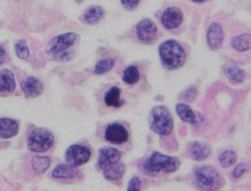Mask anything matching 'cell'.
Instances as JSON below:
<instances>
[{
	"instance_id": "1",
	"label": "cell",
	"mask_w": 251,
	"mask_h": 191,
	"mask_svg": "<svg viewBox=\"0 0 251 191\" xmlns=\"http://www.w3.org/2000/svg\"><path fill=\"white\" fill-rule=\"evenodd\" d=\"M159 56H161L164 68L169 69V70H176V69L183 66L186 59L185 50H184L183 47L173 39H169V41H166L161 44Z\"/></svg>"
},
{
	"instance_id": "2",
	"label": "cell",
	"mask_w": 251,
	"mask_h": 191,
	"mask_svg": "<svg viewBox=\"0 0 251 191\" xmlns=\"http://www.w3.org/2000/svg\"><path fill=\"white\" fill-rule=\"evenodd\" d=\"M180 166V162L178 158L171 156H166L159 152H154L151 154L149 159L145 162V170L150 174V175H156V174L161 173H173Z\"/></svg>"
},
{
	"instance_id": "3",
	"label": "cell",
	"mask_w": 251,
	"mask_h": 191,
	"mask_svg": "<svg viewBox=\"0 0 251 191\" xmlns=\"http://www.w3.org/2000/svg\"><path fill=\"white\" fill-rule=\"evenodd\" d=\"M196 183L202 191H220L223 185L220 171L210 166L200 167L195 171Z\"/></svg>"
},
{
	"instance_id": "4",
	"label": "cell",
	"mask_w": 251,
	"mask_h": 191,
	"mask_svg": "<svg viewBox=\"0 0 251 191\" xmlns=\"http://www.w3.org/2000/svg\"><path fill=\"white\" fill-rule=\"evenodd\" d=\"M151 115L152 131L156 132L159 136H167V135L173 131V118H172L168 108L163 107V105H158V107L153 108Z\"/></svg>"
},
{
	"instance_id": "5",
	"label": "cell",
	"mask_w": 251,
	"mask_h": 191,
	"mask_svg": "<svg viewBox=\"0 0 251 191\" xmlns=\"http://www.w3.org/2000/svg\"><path fill=\"white\" fill-rule=\"evenodd\" d=\"M54 143V136L49 130L47 129H39L33 130L31 132L28 137V148L32 152H36V153H42V152H46L53 146Z\"/></svg>"
},
{
	"instance_id": "6",
	"label": "cell",
	"mask_w": 251,
	"mask_h": 191,
	"mask_svg": "<svg viewBox=\"0 0 251 191\" xmlns=\"http://www.w3.org/2000/svg\"><path fill=\"white\" fill-rule=\"evenodd\" d=\"M66 163L73 167L82 166L91 159V151L82 144H71L65 153Z\"/></svg>"
},
{
	"instance_id": "7",
	"label": "cell",
	"mask_w": 251,
	"mask_h": 191,
	"mask_svg": "<svg viewBox=\"0 0 251 191\" xmlns=\"http://www.w3.org/2000/svg\"><path fill=\"white\" fill-rule=\"evenodd\" d=\"M76 38H77V34L73 33V32H70V33H64L55 37L50 43L49 53L54 54V55H60V54L65 53V51L75 43Z\"/></svg>"
},
{
	"instance_id": "8",
	"label": "cell",
	"mask_w": 251,
	"mask_h": 191,
	"mask_svg": "<svg viewBox=\"0 0 251 191\" xmlns=\"http://www.w3.org/2000/svg\"><path fill=\"white\" fill-rule=\"evenodd\" d=\"M104 137L110 143L122 144L127 141V139H129V132H127L126 127L123 126L122 124L113 122V124L108 125L107 129H105Z\"/></svg>"
},
{
	"instance_id": "9",
	"label": "cell",
	"mask_w": 251,
	"mask_h": 191,
	"mask_svg": "<svg viewBox=\"0 0 251 191\" xmlns=\"http://www.w3.org/2000/svg\"><path fill=\"white\" fill-rule=\"evenodd\" d=\"M120 158H122V154L117 148H114V147H103V148L100 149V153H98L97 167L104 170L108 167L120 162Z\"/></svg>"
},
{
	"instance_id": "10",
	"label": "cell",
	"mask_w": 251,
	"mask_h": 191,
	"mask_svg": "<svg viewBox=\"0 0 251 191\" xmlns=\"http://www.w3.org/2000/svg\"><path fill=\"white\" fill-rule=\"evenodd\" d=\"M136 34L144 43H151L157 34V26L150 19H144L136 26Z\"/></svg>"
},
{
	"instance_id": "11",
	"label": "cell",
	"mask_w": 251,
	"mask_h": 191,
	"mask_svg": "<svg viewBox=\"0 0 251 191\" xmlns=\"http://www.w3.org/2000/svg\"><path fill=\"white\" fill-rule=\"evenodd\" d=\"M161 21L167 29H174L183 22V14L178 7H168L162 14Z\"/></svg>"
},
{
	"instance_id": "12",
	"label": "cell",
	"mask_w": 251,
	"mask_h": 191,
	"mask_svg": "<svg viewBox=\"0 0 251 191\" xmlns=\"http://www.w3.org/2000/svg\"><path fill=\"white\" fill-rule=\"evenodd\" d=\"M21 90L28 97H38L43 92V83L38 78L33 77V76H29L26 80L22 81Z\"/></svg>"
},
{
	"instance_id": "13",
	"label": "cell",
	"mask_w": 251,
	"mask_h": 191,
	"mask_svg": "<svg viewBox=\"0 0 251 191\" xmlns=\"http://www.w3.org/2000/svg\"><path fill=\"white\" fill-rule=\"evenodd\" d=\"M223 28L220 24H212L207 31V43L212 49H218L223 43Z\"/></svg>"
},
{
	"instance_id": "14",
	"label": "cell",
	"mask_w": 251,
	"mask_h": 191,
	"mask_svg": "<svg viewBox=\"0 0 251 191\" xmlns=\"http://www.w3.org/2000/svg\"><path fill=\"white\" fill-rule=\"evenodd\" d=\"M19 132V122L10 118L0 119V137L1 139H11Z\"/></svg>"
},
{
	"instance_id": "15",
	"label": "cell",
	"mask_w": 251,
	"mask_h": 191,
	"mask_svg": "<svg viewBox=\"0 0 251 191\" xmlns=\"http://www.w3.org/2000/svg\"><path fill=\"white\" fill-rule=\"evenodd\" d=\"M15 87H16V82H15L12 71L7 70V69L0 71V92L11 93L14 92Z\"/></svg>"
},
{
	"instance_id": "16",
	"label": "cell",
	"mask_w": 251,
	"mask_h": 191,
	"mask_svg": "<svg viewBox=\"0 0 251 191\" xmlns=\"http://www.w3.org/2000/svg\"><path fill=\"white\" fill-rule=\"evenodd\" d=\"M78 171L76 170V167L70 166V164L65 163V164H59L54 168L53 173V178L55 179H73L75 176H77Z\"/></svg>"
},
{
	"instance_id": "17",
	"label": "cell",
	"mask_w": 251,
	"mask_h": 191,
	"mask_svg": "<svg viewBox=\"0 0 251 191\" xmlns=\"http://www.w3.org/2000/svg\"><path fill=\"white\" fill-rule=\"evenodd\" d=\"M211 153V149L208 144L202 142H194L190 147V156L194 161L201 162L207 158Z\"/></svg>"
},
{
	"instance_id": "18",
	"label": "cell",
	"mask_w": 251,
	"mask_h": 191,
	"mask_svg": "<svg viewBox=\"0 0 251 191\" xmlns=\"http://www.w3.org/2000/svg\"><path fill=\"white\" fill-rule=\"evenodd\" d=\"M176 114L179 115V118L183 121L189 122V124H196V121H198V115L193 112V109L189 105L184 104V103H179V104H176Z\"/></svg>"
},
{
	"instance_id": "19",
	"label": "cell",
	"mask_w": 251,
	"mask_h": 191,
	"mask_svg": "<svg viewBox=\"0 0 251 191\" xmlns=\"http://www.w3.org/2000/svg\"><path fill=\"white\" fill-rule=\"evenodd\" d=\"M104 173V178L107 180L110 181H115V180H119L125 173V166L122 163V162H118V163L113 164V166L108 167L103 170Z\"/></svg>"
},
{
	"instance_id": "20",
	"label": "cell",
	"mask_w": 251,
	"mask_h": 191,
	"mask_svg": "<svg viewBox=\"0 0 251 191\" xmlns=\"http://www.w3.org/2000/svg\"><path fill=\"white\" fill-rule=\"evenodd\" d=\"M233 48L238 51H247L251 48V36L250 34H239V36H235L232 38L230 42Z\"/></svg>"
},
{
	"instance_id": "21",
	"label": "cell",
	"mask_w": 251,
	"mask_h": 191,
	"mask_svg": "<svg viewBox=\"0 0 251 191\" xmlns=\"http://www.w3.org/2000/svg\"><path fill=\"white\" fill-rule=\"evenodd\" d=\"M104 103L108 107L119 108L123 105V100L120 98V88L112 87L104 96Z\"/></svg>"
},
{
	"instance_id": "22",
	"label": "cell",
	"mask_w": 251,
	"mask_h": 191,
	"mask_svg": "<svg viewBox=\"0 0 251 191\" xmlns=\"http://www.w3.org/2000/svg\"><path fill=\"white\" fill-rule=\"evenodd\" d=\"M104 15V10L100 6H91L87 11L83 15V21L88 24H95L98 21H100V19Z\"/></svg>"
},
{
	"instance_id": "23",
	"label": "cell",
	"mask_w": 251,
	"mask_h": 191,
	"mask_svg": "<svg viewBox=\"0 0 251 191\" xmlns=\"http://www.w3.org/2000/svg\"><path fill=\"white\" fill-rule=\"evenodd\" d=\"M49 166H50V158L49 157L36 156L32 159V169L36 174L46 173Z\"/></svg>"
},
{
	"instance_id": "24",
	"label": "cell",
	"mask_w": 251,
	"mask_h": 191,
	"mask_svg": "<svg viewBox=\"0 0 251 191\" xmlns=\"http://www.w3.org/2000/svg\"><path fill=\"white\" fill-rule=\"evenodd\" d=\"M226 75L229 78L232 82L234 83H242L245 80V72L243 69H240L239 66L230 65L226 69Z\"/></svg>"
},
{
	"instance_id": "25",
	"label": "cell",
	"mask_w": 251,
	"mask_h": 191,
	"mask_svg": "<svg viewBox=\"0 0 251 191\" xmlns=\"http://www.w3.org/2000/svg\"><path fill=\"white\" fill-rule=\"evenodd\" d=\"M123 80L126 82L127 85H134L140 80V71L135 65H130L124 70V75H123Z\"/></svg>"
},
{
	"instance_id": "26",
	"label": "cell",
	"mask_w": 251,
	"mask_h": 191,
	"mask_svg": "<svg viewBox=\"0 0 251 191\" xmlns=\"http://www.w3.org/2000/svg\"><path fill=\"white\" fill-rule=\"evenodd\" d=\"M218 161H220L221 166L227 168V167H230L237 162V153L234 151H230V149L223 151L218 157Z\"/></svg>"
},
{
	"instance_id": "27",
	"label": "cell",
	"mask_w": 251,
	"mask_h": 191,
	"mask_svg": "<svg viewBox=\"0 0 251 191\" xmlns=\"http://www.w3.org/2000/svg\"><path fill=\"white\" fill-rule=\"evenodd\" d=\"M113 66H114V60L113 59H103V60L98 61L93 72L97 73V75H102V73H105L112 70Z\"/></svg>"
},
{
	"instance_id": "28",
	"label": "cell",
	"mask_w": 251,
	"mask_h": 191,
	"mask_svg": "<svg viewBox=\"0 0 251 191\" xmlns=\"http://www.w3.org/2000/svg\"><path fill=\"white\" fill-rule=\"evenodd\" d=\"M15 51H16V55L21 59H26L29 55L28 47L25 39H20L16 44H15Z\"/></svg>"
},
{
	"instance_id": "29",
	"label": "cell",
	"mask_w": 251,
	"mask_h": 191,
	"mask_svg": "<svg viewBox=\"0 0 251 191\" xmlns=\"http://www.w3.org/2000/svg\"><path fill=\"white\" fill-rule=\"evenodd\" d=\"M249 169H250V167L248 166L247 163H240V164H238V166L235 167L234 170H233V176H234L235 179L240 178V176L244 175V174L247 173V171L249 170Z\"/></svg>"
},
{
	"instance_id": "30",
	"label": "cell",
	"mask_w": 251,
	"mask_h": 191,
	"mask_svg": "<svg viewBox=\"0 0 251 191\" xmlns=\"http://www.w3.org/2000/svg\"><path fill=\"white\" fill-rule=\"evenodd\" d=\"M127 191H141V179H140L139 176H134V178L129 181Z\"/></svg>"
},
{
	"instance_id": "31",
	"label": "cell",
	"mask_w": 251,
	"mask_h": 191,
	"mask_svg": "<svg viewBox=\"0 0 251 191\" xmlns=\"http://www.w3.org/2000/svg\"><path fill=\"white\" fill-rule=\"evenodd\" d=\"M196 95H198V90L195 87H190L188 91H185L183 97L185 98L186 100H194L196 98Z\"/></svg>"
},
{
	"instance_id": "32",
	"label": "cell",
	"mask_w": 251,
	"mask_h": 191,
	"mask_svg": "<svg viewBox=\"0 0 251 191\" xmlns=\"http://www.w3.org/2000/svg\"><path fill=\"white\" fill-rule=\"evenodd\" d=\"M120 1L126 9H135L139 5L140 0H120Z\"/></svg>"
},
{
	"instance_id": "33",
	"label": "cell",
	"mask_w": 251,
	"mask_h": 191,
	"mask_svg": "<svg viewBox=\"0 0 251 191\" xmlns=\"http://www.w3.org/2000/svg\"><path fill=\"white\" fill-rule=\"evenodd\" d=\"M5 56H6V53H5V49L0 46V65L5 61Z\"/></svg>"
},
{
	"instance_id": "34",
	"label": "cell",
	"mask_w": 251,
	"mask_h": 191,
	"mask_svg": "<svg viewBox=\"0 0 251 191\" xmlns=\"http://www.w3.org/2000/svg\"><path fill=\"white\" fill-rule=\"evenodd\" d=\"M194 1H196V2H202V1H205V0H194Z\"/></svg>"
}]
</instances>
